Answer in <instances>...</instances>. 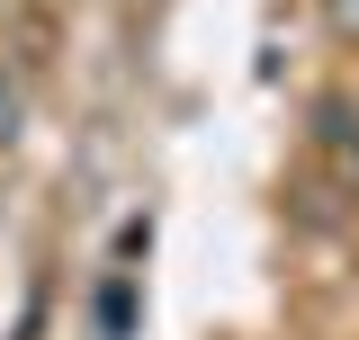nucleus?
Listing matches in <instances>:
<instances>
[{
    "label": "nucleus",
    "mask_w": 359,
    "mask_h": 340,
    "mask_svg": "<svg viewBox=\"0 0 359 340\" xmlns=\"http://www.w3.org/2000/svg\"><path fill=\"white\" fill-rule=\"evenodd\" d=\"M323 18H332L341 36H359V0H323Z\"/></svg>",
    "instance_id": "obj_3"
},
{
    "label": "nucleus",
    "mask_w": 359,
    "mask_h": 340,
    "mask_svg": "<svg viewBox=\"0 0 359 340\" xmlns=\"http://www.w3.org/2000/svg\"><path fill=\"white\" fill-rule=\"evenodd\" d=\"M314 134H323V153L359 179V108H351V99H323V126H314Z\"/></svg>",
    "instance_id": "obj_1"
},
{
    "label": "nucleus",
    "mask_w": 359,
    "mask_h": 340,
    "mask_svg": "<svg viewBox=\"0 0 359 340\" xmlns=\"http://www.w3.org/2000/svg\"><path fill=\"white\" fill-rule=\"evenodd\" d=\"M18 117H27V90H18V72H0V143L18 134Z\"/></svg>",
    "instance_id": "obj_2"
}]
</instances>
